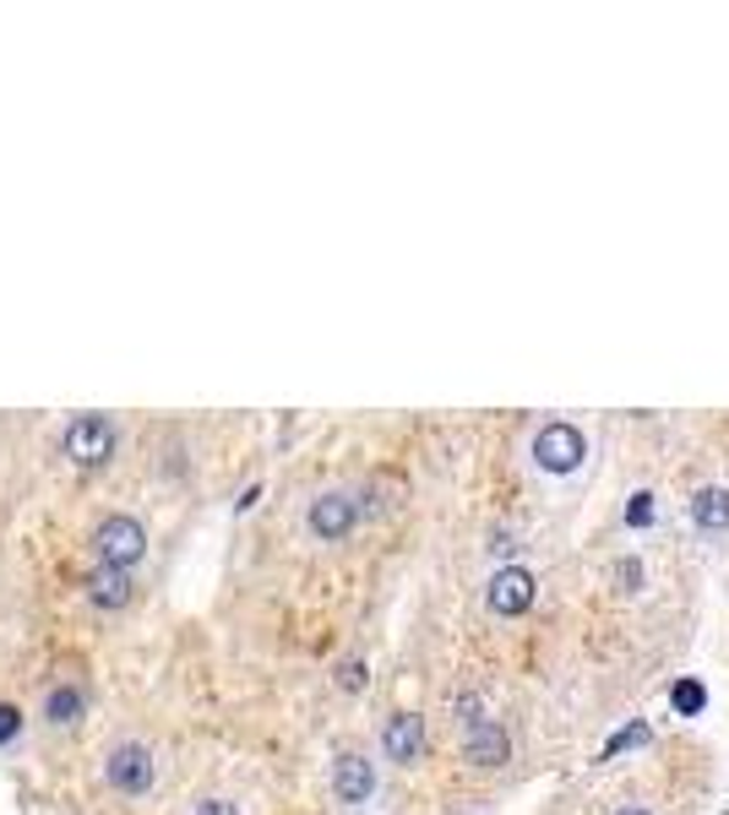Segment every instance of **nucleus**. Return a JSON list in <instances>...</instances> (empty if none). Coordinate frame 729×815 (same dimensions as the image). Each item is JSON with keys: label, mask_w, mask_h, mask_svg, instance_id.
<instances>
[{"label": "nucleus", "mask_w": 729, "mask_h": 815, "mask_svg": "<svg viewBox=\"0 0 729 815\" xmlns=\"http://www.w3.org/2000/svg\"><path fill=\"white\" fill-rule=\"evenodd\" d=\"M44 718H50L55 729H76V723H82V690L55 686L50 696H44Z\"/></svg>", "instance_id": "nucleus-12"}, {"label": "nucleus", "mask_w": 729, "mask_h": 815, "mask_svg": "<svg viewBox=\"0 0 729 815\" xmlns=\"http://www.w3.org/2000/svg\"><path fill=\"white\" fill-rule=\"evenodd\" d=\"M583 457H589V440L577 425H544L533 436V462L544 473H572V468H583Z\"/></svg>", "instance_id": "nucleus-3"}, {"label": "nucleus", "mask_w": 729, "mask_h": 815, "mask_svg": "<svg viewBox=\"0 0 729 815\" xmlns=\"http://www.w3.org/2000/svg\"><path fill=\"white\" fill-rule=\"evenodd\" d=\"M197 815H240V805L235 800H201Z\"/></svg>", "instance_id": "nucleus-19"}, {"label": "nucleus", "mask_w": 729, "mask_h": 815, "mask_svg": "<svg viewBox=\"0 0 729 815\" xmlns=\"http://www.w3.org/2000/svg\"><path fill=\"white\" fill-rule=\"evenodd\" d=\"M365 680H371L365 658H343V664H337V690H348V696H354V690H365Z\"/></svg>", "instance_id": "nucleus-15"}, {"label": "nucleus", "mask_w": 729, "mask_h": 815, "mask_svg": "<svg viewBox=\"0 0 729 815\" xmlns=\"http://www.w3.org/2000/svg\"><path fill=\"white\" fill-rule=\"evenodd\" d=\"M66 457H71V462H82V468L110 462V457H115V425H110L104 414H82V419H71Z\"/></svg>", "instance_id": "nucleus-4"}, {"label": "nucleus", "mask_w": 729, "mask_h": 815, "mask_svg": "<svg viewBox=\"0 0 729 815\" xmlns=\"http://www.w3.org/2000/svg\"><path fill=\"white\" fill-rule=\"evenodd\" d=\"M104 777H110L115 794L142 800V794H153V783H158V761H153V751H147L142 740H121L115 751L104 755Z\"/></svg>", "instance_id": "nucleus-1"}, {"label": "nucleus", "mask_w": 729, "mask_h": 815, "mask_svg": "<svg viewBox=\"0 0 729 815\" xmlns=\"http://www.w3.org/2000/svg\"><path fill=\"white\" fill-rule=\"evenodd\" d=\"M626 522H632V527H654V495H632Z\"/></svg>", "instance_id": "nucleus-17"}, {"label": "nucleus", "mask_w": 729, "mask_h": 815, "mask_svg": "<svg viewBox=\"0 0 729 815\" xmlns=\"http://www.w3.org/2000/svg\"><path fill=\"white\" fill-rule=\"evenodd\" d=\"M22 734V707H11V701H0V745H11Z\"/></svg>", "instance_id": "nucleus-16"}, {"label": "nucleus", "mask_w": 729, "mask_h": 815, "mask_svg": "<svg viewBox=\"0 0 729 815\" xmlns=\"http://www.w3.org/2000/svg\"><path fill=\"white\" fill-rule=\"evenodd\" d=\"M669 707H675L680 718H697V712L708 707V690H702V680H675V686H669Z\"/></svg>", "instance_id": "nucleus-13"}, {"label": "nucleus", "mask_w": 729, "mask_h": 815, "mask_svg": "<svg viewBox=\"0 0 729 815\" xmlns=\"http://www.w3.org/2000/svg\"><path fill=\"white\" fill-rule=\"evenodd\" d=\"M615 815H648V811H643V805H621Z\"/></svg>", "instance_id": "nucleus-21"}, {"label": "nucleus", "mask_w": 729, "mask_h": 815, "mask_svg": "<svg viewBox=\"0 0 729 815\" xmlns=\"http://www.w3.org/2000/svg\"><path fill=\"white\" fill-rule=\"evenodd\" d=\"M615 582H621V593H637L643 587V561H621L615 565Z\"/></svg>", "instance_id": "nucleus-18"}, {"label": "nucleus", "mask_w": 729, "mask_h": 815, "mask_svg": "<svg viewBox=\"0 0 729 815\" xmlns=\"http://www.w3.org/2000/svg\"><path fill=\"white\" fill-rule=\"evenodd\" d=\"M82 587H87V598H93L98 609H126V604H132V576L115 571V565H93V571L82 576Z\"/></svg>", "instance_id": "nucleus-10"}, {"label": "nucleus", "mask_w": 729, "mask_h": 815, "mask_svg": "<svg viewBox=\"0 0 729 815\" xmlns=\"http://www.w3.org/2000/svg\"><path fill=\"white\" fill-rule=\"evenodd\" d=\"M354 522H360V505L348 501V495H322V501H311V533L322 539V544H337V539H348L354 533Z\"/></svg>", "instance_id": "nucleus-6"}, {"label": "nucleus", "mask_w": 729, "mask_h": 815, "mask_svg": "<svg viewBox=\"0 0 729 815\" xmlns=\"http://www.w3.org/2000/svg\"><path fill=\"white\" fill-rule=\"evenodd\" d=\"M533 593H539V582H533L529 571H523V565H507V571H496V576H490L485 604H490L496 615H529Z\"/></svg>", "instance_id": "nucleus-5"}, {"label": "nucleus", "mask_w": 729, "mask_h": 815, "mask_svg": "<svg viewBox=\"0 0 729 815\" xmlns=\"http://www.w3.org/2000/svg\"><path fill=\"white\" fill-rule=\"evenodd\" d=\"M93 555L98 565H115V571H132L147 555V527L136 516H104L93 527Z\"/></svg>", "instance_id": "nucleus-2"}, {"label": "nucleus", "mask_w": 729, "mask_h": 815, "mask_svg": "<svg viewBox=\"0 0 729 815\" xmlns=\"http://www.w3.org/2000/svg\"><path fill=\"white\" fill-rule=\"evenodd\" d=\"M257 501H262V484H251V490H246V495H240V501H235V505H240V511H251V505H257Z\"/></svg>", "instance_id": "nucleus-20"}, {"label": "nucleus", "mask_w": 729, "mask_h": 815, "mask_svg": "<svg viewBox=\"0 0 729 815\" xmlns=\"http://www.w3.org/2000/svg\"><path fill=\"white\" fill-rule=\"evenodd\" d=\"M691 516H697V527H702V533H725V527H729V490H697Z\"/></svg>", "instance_id": "nucleus-11"}, {"label": "nucleus", "mask_w": 729, "mask_h": 815, "mask_svg": "<svg viewBox=\"0 0 729 815\" xmlns=\"http://www.w3.org/2000/svg\"><path fill=\"white\" fill-rule=\"evenodd\" d=\"M464 755L473 766H501L512 755V740H507V729L496 718H473L464 729Z\"/></svg>", "instance_id": "nucleus-8"}, {"label": "nucleus", "mask_w": 729, "mask_h": 815, "mask_svg": "<svg viewBox=\"0 0 729 815\" xmlns=\"http://www.w3.org/2000/svg\"><path fill=\"white\" fill-rule=\"evenodd\" d=\"M648 740H654V734H648V723H626V729L604 745V761H610V755H621V751H632V745H648Z\"/></svg>", "instance_id": "nucleus-14"}, {"label": "nucleus", "mask_w": 729, "mask_h": 815, "mask_svg": "<svg viewBox=\"0 0 729 815\" xmlns=\"http://www.w3.org/2000/svg\"><path fill=\"white\" fill-rule=\"evenodd\" d=\"M332 794H337L343 805H365V800L376 794V766L354 751L337 755V766H332Z\"/></svg>", "instance_id": "nucleus-9"}, {"label": "nucleus", "mask_w": 729, "mask_h": 815, "mask_svg": "<svg viewBox=\"0 0 729 815\" xmlns=\"http://www.w3.org/2000/svg\"><path fill=\"white\" fill-rule=\"evenodd\" d=\"M382 751H387V761H398V766L419 761L425 755V718L419 712H393L387 729H382Z\"/></svg>", "instance_id": "nucleus-7"}]
</instances>
